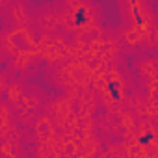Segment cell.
<instances>
[{
  "mask_svg": "<svg viewBox=\"0 0 158 158\" xmlns=\"http://www.w3.org/2000/svg\"><path fill=\"white\" fill-rule=\"evenodd\" d=\"M152 139H154V134H152V132H145V134L139 136V143H141V145H147V143L152 141Z\"/></svg>",
  "mask_w": 158,
  "mask_h": 158,
  "instance_id": "cell-3",
  "label": "cell"
},
{
  "mask_svg": "<svg viewBox=\"0 0 158 158\" xmlns=\"http://www.w3.org/2000/svg\"><path fill=\"white\" fill-rule=\"evenodd\" d=\"M73 21H74V26H84V24L88 23L86 8H78V10H76V13H74V17H73Z\"/></svg>",
  "mask_w": 158,
  "mask_h": 158,
  "instance_id": "cell-1",
  "label": "cell"
},
{
  "mask_svg": "<svg viewBox=\"0 0 158 158\" xmlns=\"http://www.w3.org/2000/svg\"><path fill=\"white\" fill-rule=\"evenodd\" d=\"M117 82H108V91H110V95L114 97V99H119V89H117Z\"/></svg>",
  "mask_w": 158,
  "mask_h": 158,
  "instance_id": "cell-2",
  "label": "cell"
}]
</instances>
